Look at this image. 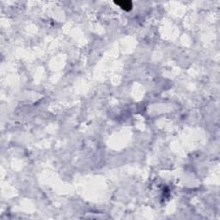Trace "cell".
Returning <instances> with one entry per match:
<instances>
[{
  "label": "cell",
  "mask_w": 220,
  "mask_h": 220,
  "mask_svg": "<svg viewBox=\"0 0 220 220\" xmlns=\"http://www.w3.org/2000/svg\"><path fill=\"white\" fill-rule=\"evenodd\" d=\"M117 5H119L121 9H123L125 11H130L132 7V4L130 1H117L114 2Z\"/></svg>",
  "instance_id": "cell-1"
}]
</instances>
